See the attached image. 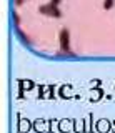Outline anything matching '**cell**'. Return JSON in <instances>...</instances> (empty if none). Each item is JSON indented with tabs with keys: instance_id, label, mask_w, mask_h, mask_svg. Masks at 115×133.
<instances>
[{
	"instance_id": "obj_4",
	"label": "cell",
	"mask_w": 115,
	"mask_h": 133,
	"mask_svg": "<svg viewBox=\"0 0 115 133\" xmlns=\"http://www.w3.org/2000/svg\"><path fill=\"white\" fill-rule=\"evenodd\" d=\"M32 127H34V125H32L30 122H28V120H22V118L18 116V127H17L18 133H27V131L30 130Z\"/></svg>"
},
{
	"instance_id": "obj_1",
	"label": "cell",
	"mask_w": 115,
	"mask_h": 133,
	"mask_svg": "<svg viewBox=\"0 0 115 133\" xmlns=\"http://www.w3.org/2000/svg\"><path fill=\"white\" fill-rule=\"evenodd\" d=\"M40 14L47 15V17H53V18H60L62 12L59 10V5H53V3H47V5L40 7Z\"/></svg>"
},
{
	"instance_id": "obj_6",
	"label": "cell",
	"mask_w": 115,
	"mask_h": 133,
	"mask_svg": "<svg viewBox=\"0 0 115 133\" xmlns=\"http://www.w3.org/2000/svg\"><path fill=\"white\" fill-rule=\"evenodd\" d=\"M59 130L60 131H70L73 130V120H62V122L59 123Z\"/></svg>"
},
{
	"instance_id": "obj_10",
	"label": "cell",
	"mask_w": 115,
	"mask_h": 133,
	"mask_svg": "<svg viewBox=\"0 0 115 133\" xmlns=\"http://www.w3.org/2000/svg\"><path fill=\"white\" fill-rule=\"evenodd\" d=\"M90 120H92V115H88L87 118H85V133H88L92 130V127H90Z\"/></svg>"
},
{
	"instance_id": "obj_8",
	"label": "cell",
	"mask_w": 115,
	"mask_h": 133,
	"mask_svg": "<svg viewBox=\"0 0 115 133\" xmlns=\"http://www.w3.org/2000/svg\"><path fill=\"white\" fill-rule=\"evenodd\" d=\"M62 97H63V98H70V97H72L70 87H63V88H62Z\"/></svg>"
},
{
	"instance_id": "obj_15",
	"label": "cell",
	"mask_w": 115,
	"mask_h": 133,
	"mask_svg": "<svg viewBox=\"0 0 115 133\" xmlns=\"http://www.w3.org/2000/svg\"><path fill=\"white\" fill-rule=\"evenodd\" d=\"M23 3V0H15V5H22Z\"/></svg>"
},
{
	"instance_id": "obj_11",
	"label": "cell",
	"mask_w": 115,
	"mask_h": 133,
	"mask_svg": "<svg viewBox=\"0 0 115 133\" xmlns=\"http://www.w3.org/2000/svg\"><path fill=\"white\" fill-rule=\"evenodd\" d=\"M104 7H105V10H110V8L113 7V0H105V2H104Z\"/></svg>"
},
{
	"instance_id": "obj_14",
	"label": "cell",
	"mask_w": 115,
	"mask_h": 133,
	"mask_svg": "<svg viewBox=\"0 0 115 133\" xmlns=\"http://www.w3.org/2000/svg\"><path fill=\"white\" fill-rule=\"evenodd\" d=\"M60 2H62V0H50V3H53V5H59Z\"/></svg>"
},
{
	"instance_id": "obj_9",
	"label": "cell",
	"mask_w": 115,
	"mask_h": 133,
	"mask_svg": "<svg viewBox=\"0 0 115 133\" xmlns=\"http://www.w3.org/2000/svg\"><path fill=\"white\" fill-rule=\"evenodd\" d=\"M20 87H22V88H25V90H30L32 87H34V83L28 82V80H25V82H20Z\"/></svg>"
},
{
	"instance_id": "obj_2",
	"label": "cell",
	"mask_w": 115,
	"mask_h": 133,
	"mask_svg": "<svg viewBox=\"0 0 115 133\" xmlns=\"http://www.w3.org/2000/svg\"><path fill=\"white\" fill-rule=\"evenodd\" d=\"M60 48H62L63 53L70 55V33H68L67 28H62L60 30Z\"/></svg>"
},
{
	"instance_id": "obj_7",
	"label": "cell",
	"mask_w": 115,
	"mask_h": 133,
	"mask_svg": "<svg viewBox=\"0 0 115 133\" xmlns=\"http://www.w3.org/2000/svg\"><path fill=\"white\" fill-rule=\"evenodd\" d=\"M73 131L85 133V120H73Z\"/></svg>"
},
{
	"instance_id": "obj_3",
	"label": "cell",
	"mask_w": 115,
	"mask_h": 133,
	"mask_svg": "<svg viewBox=\"0 0 115 133\" xmlns=\"http://www.w3.org/2000/svg\"><path fill=\"white\" fill-rule=\"evenodd\" d=\"M34 130L39 133H47L50 130V122H43V120H37L34 123Z\"/></svg>"
},
{
	"instance_id": "obj_12",
	"label": "cell",
	"mask_w": 115,
	"mask_h": 133,
	"mask_svg": "<svg viewBox=\"0 0 115 133\" xmlns=\"http://www.w3.org/2000/svg\"><path fill=\"white\" fill-rule=\"evenodd\" d=\"M18 32V35H20V38H22L23 42H25V43H30V40H28V37L25 35V33H22V32H20V30H17Z\"/></svg>"
},
{
	"instance_id": "obj_13",
	"label": "cell",
	"mask_w": 115,
	"mask_h": 133,
	"mask_svg": "<svg viewBox=\"0 0 115 133\" xmlns=\"http://www.w3.org/2000/svg\"><path fill=\"white\" fill-rule=\"evenodd\" d=\"M14 20H15V27H18V25H20V17H18V14H14Z\"/></svg>"
},
{
	"instance_id": "obj_5",
	"label": "cell",
	"mask_w": 115,
	"mask_h": 133,
	"mask_svg": "<svg viewBox=\"0 0 115 133\" xmlns=\"http://www.w3.org/2000/svg\"><path fill=\"white\" fill-rule=\"evenodd\" d=\"M97 131L98 133H108L110 131V122L108 120H98V123H97Z\"/></svg>"
}]
</instances>
